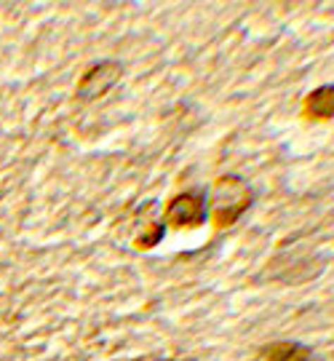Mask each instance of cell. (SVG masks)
I'll list each match as a JSON object with an SVG mask.
<instances>
[{
    "instance_id": "obj_1",
    "label": "cell",
    "mask_w": 334,
    "mask_h": 361,
    "mask_svg": "<svg viewBox=\"0 0 334 361\" xmlns=\"http://www.w3.org/2000/svg\"><path fill=\"white\" fill-rule=\"evenodd\" d=\"M254 198H257L254 188L244 177H238V174L219 177L214 182V188H211V193L206 195V201L211 207V217H214V222H217L219 228L235 225L241 219V214L252 209Z\"/></svg>"
},
{
    "instance_id": "obj_2",
    "label": "cell",
    "mask_w": 334,
    "mask_h": 361,
    "mask_svg": "<svg viewBox=\"0 0 334 361\" xmlns=\"http://www.w3.org/2000/svg\"><path fill=\"white\" fill-rule=\"evenodd\" d=\"M209 219V201L204 190H185L168 201L163 225L171 228H198Z\"/></svg>"
},
{
    "instance_id": "obj_3",
    "label": "cell",
    "mask_w": 334,
    "mask_h": 361,
    "mask_svg": "<svg viewBox=\"0 0 334 361\" xmlns=\"http://www.w3.org/2000/svg\"><path fill=\"white\" fill-rule=\"evenodd\" d=\"M123 78V65L116 59H102L97 65H91L75 86V99L80 102H94L102 99L107 91L116 86L118 80Z\"/></svg>"
},
{
    "instance_id": "obj_4",
    "label": "cell",
    "mask_w": 334,
    "mask_h": 361,
    "mask_svg": "<svg viewBox=\"0 0 334 361\" xmlns=\"http://www.w3.org/2000/svg\"><path fill=\"white\" fill-rule=\"evenodd\" d=\"M262 361H318L316 353L302 345V343H292V340H281V343H270L259 350Z\"/></svg>"
},
{
    "instance_id": "obj_5",
    "label": "cell",
    "mask_w": 334,
    "mask_h": 361,
    "mask_svg": "<svg viewBox=\"0 0 334 361\" xmlns=\"http://www.w3.org/2000/svg\"><path fill=\"white\" fill-rule=\"evenodd\" d=\"M305 116L316 118V121H329L334 116V86H318V89L308 94L305 99Z\"/></svg>"
},
{
    "instance_id": "obj_6",
    "label": "cell",
    "mask_w": 334,
    "mask_h": 361,
    "mask_svg": "<svg viewBox=\"0 0 334 361\" xmlns=\"http://www.w3.org/2000/svg\"><path fill=\"white\" fill-rule=\"evenodd\" d=\"M163 235H166V225H163V219H155L153 225H147L142 233H137V246H140V249H150V246L161 244V241H163Z\"/></svg>"
},
{
    "instance_id": "obj_7",
    "label": "cell",
    "mask_w": 334,
    "mask_h": 361,
    "mask_svg": "<svg viewBox=\"0 0 334 361\" xmlns=\"http://www.w3.org/2000/svg\"><path fill=\"white\" fill-rule=\"evenodd\" d=\"M161 361H174V359H161Z\"/></svg>"
}]
</instances>
